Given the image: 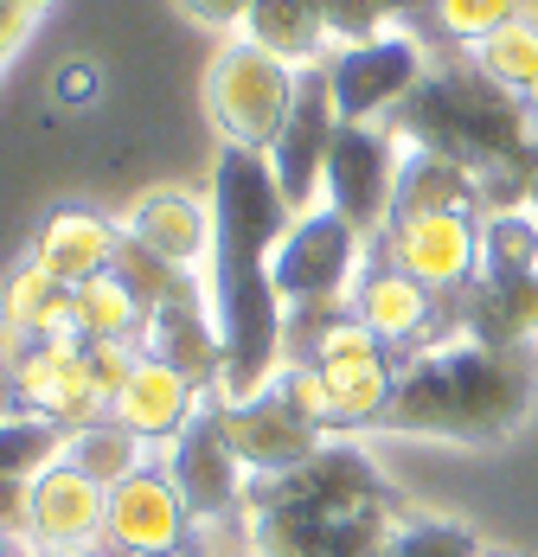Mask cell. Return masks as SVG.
<instances>
[{
  "mask_svg": "<svg viewBox=\"0 0 538 557\" xmlns=\"http://www.w3.org/2000/svg\"><path fill=\"white\" fill-rule=\"evenodd\" d=\"M468 58L481 64L493 84H506L513 97H526V90H533V77H538V26H533V20H506V26H500V33H487Z\"/></svg>",
  "mask_w": 538,
  "mask_h": 557,
  "instance_id": "1f68e13d",
  "label": "cell"
},
{
  "mask_svg": "<svg viewBox=\"0 0 538 557\" xmlns=\"http://www.w3.org/2000/svg\"><path fill=\"white\" fill-rule=\"evenodd\" d=\"M109 276L122 282V295H129V301L142 308V321H148L167 295L180 288V276H186V270H173L161 250H148L142 237H129V231H122V237H115V257H109Z\"/></svg>",
  "mask_w": 538,
  "mask_h": 557,
  "instance_id": "4dcf8cb0",
  "label": "cell"
},
{
  "mask_svg": "<svg viewBox=\"0 0 538 557\" xmlns=\"http://www.w3.org/2000/svg\"><path fill=\"white\" fill-rule=\"evenodd\" d=\"M33 557H115V552L97 539V545H46V552H33Z\"/></svg>",
  "mask_w": 538,
  "mask_h": 557,
  "instance_id": "60d3db41",
  "label": "cell"
},
{
  "mask_svg": "<svg viewBox=\"0 0 538 557\" xmlns=\"http://www.w3.org/2000/svg\"><path fill=\"white\" fill-rule=\"evenodd\" d=\"M276 391H282V404L289 410H302L308 423H333V404H327V379L315 366H302V359H282V372H276Z\"/></svg>",
  "mask_w": 538,
  "mask_h": 557,
  "instance_id": "e575fe53",
  "label": "cell"
},
{
  "mask_svg": "<svg viewBox=\"0 0 538 557\" xmlns=\"http://www.w3.org/2000/svg\"><path fill=\"white\" fill-rule=\"evenodd\" d=\"M384 557H487L481 552V532H468L462 519H404L398 539L384 545Z\"/></svg>",
  "mask_w": 538,
  "mask_h": 557,
  "instance_id": "d6a6232c",
  "label": "cell"
},
{
  "mask_svg": "<svg viewBox=\"0 0 538 557\" xmlns=\"http://www.w3.org/2000/svg\"><path fill=\"white\" fill-rule=\"evenodd\" d=\"M308 7H315V20L327 26V39H340V46H359V39L384 33L372 0H308Z\"/></svg>",
  "mask_w": 538,
  "mask_h": 557,
  "instance_id": "d590c367",
  "label": "cell"
},
{
  "mask_svg": "<svg viewBox=\"0 0 538 557\" xmlns=\"http://www.w3.org/2000/svg\"><path fill=\"white\" fill-rule=\"evenodd\" d=\"M411 282H424L436 308H455L475 276H481V219H455V212H430V219H398L378 244Z\"/></svg>",
  "mask_w": 538,
  "mask_h": 557,
  "instance_id": "8fae6325",
  "label": "cell"
},
{
  "mask_svg": "<svg viewBox=\"0 0 538 557\" xmlns=\"http://www.w3.org/2000/svg\"><path fill=\"white\" fill-rule=\"evenodd\" d=\"M193 506L173 487L167 461H148L142 474H129L122 487H109V519L103 545L115 557H193Z\"/></svg>",
  "mask_w": 538,
  "mask_h": 557,
  "instance_id": "30bf717a",
  "label": "cell"
},
{
  "mask_svg": "<svg viewBox=\"0 0 538 557\" xmlns=\"http://www.w3.org/2000/svg\"><path fill=\"white\" fill-rule=\"evenodd\" d=\"M526 110H533V122H538V77H533V90H526Z\"/></svg>",
  "mask_w": 538,
  "mask_h": 557,
  "instance_id": "f6af8a7d",
  "label": "cell"
},
{
  "mask_svg": "<svg viewBox=\"0 0 538 557\" xmlns=\"http://www.w3.org/2000/svg\"><path fill=\"white\" fill-rule=\"evenodd\" d=\"M442 339H481V346H538V276H475L455 308H436L430 346Z\"/></svg>",
  "mask_w": 538,
  "mask_h": 557,
  "instance_id": "2e32d148",
  "label": "cell"
},
{
  "mask_svg": "<svg viewBox=\"0 0 538 557\" xmlns=\"http://www.w3.org/2000/svg\"><path fill=\"white\" fill-rule=\"evenodd\" d=\"M538 404L533 352L481 346V339H442L411 359H398V391L384 404V430L430 436V443L493 448L506 443Z\"/></svg>",
  "mask_w": 538,
  "mask_h": 557,
  "instance_id": "3957f363",
  "label": "cell"
},
{
  "mask_svg": "<svg viewBox=\"0 0 538 557\" xmlns=\"http://www.w3.org/2000/svg\"><path fill=\"white\" fill-rule=\"evenodd\" d=\"M142 352L161 359V366H173L180 379H193L206 397H218L224 339H218V321H212V301H206V276H199V270H186L180 288L142 321Z\"/></svg>",
  "mask_w": 538,
  "mask_h": 557,
  "instance_id": "5bb4252c",
  "label": "cell"
},
{
  "mask_svg": "<svg viewBox=\"0 0 538 557\" xmlns=\"http://www.w3.org/2000/svg\"><path fill=\"white\" fill-rule=\"evenodd\" d=\"M481 276H538V212H487L481 224Z\"/></svg>",
  "mask_w": 538,
  "mask_h": 557,
  "instance_id": "f546056e",
  "label": "cell"
},
{
  "mask_svg": "<svg viewBox=\"0 0 538 557\" xmlns=\"http://www.w3.org/2000/svg\"><path fill=\"white\" fill-rule=\"evenodd\" d=\"M398 173H404V141L391 122H340L327 154V206L366 244H384L398 219Z\"/></svg>",
  "mask_w": 538,
  "mask_h": 557,
  "instance_id": "8992f818",
  "label": "cell"
},
{
  "mask_svg": "<svg viewBox=\"0 0 538 557\" xmlns=\"http://www.w3.org/2000/svg\"><path fill=\"white\" fill-rule=\"evenodd\" d=\"M404 148L449 154L481 180L487 212H519L538 199V122L526 97L493 84L468 52H442L424 84L384 115Z\"/></svg>",
  "mask_w": 538,
  "mask_h": 557,
  "instance_id": "7a4b0ae2",
  "label": "cell"
},
{
  "mask_svg": "<svg viewBox=\"0 0 538 557\" xmlns=\"http://www.w3.org/2000/svg\"><path fill=\"white\" fill-rule=\"evenodd\" d=\"M372 7H378V20H404V26L417 33V26L430 20V7H436V0H372Z\"/></svg>",
  "mask_w": 538,
  "mask_h": 557,
  "instance_id": "ab89813d",
  "label": "cell"
},
{
  "mask_svg": "<svg viewBox=\"0 0 538 557\" xmlns=\"http://www.w3.org/2000/svg\"><path fill=\"white\" fill-rule=\"evenodd\" d=\"M430 71V46L411 26H384L359 46L327 52V84H333V110L340 122H384Z\"/></svg>",
  "mask_w": 538,
  "mask_h": 557,
  "instance_id": "52a82bcc",
  "label": "cell"
},
{
  "mask_svg": "<svg viewBox=\"0 0 538 557\" xmlns=\"http://www.w3.org/2000/svg\"><path fill=\"white\" fill-rule=\"evenodd\" d=\"M64 448H71V436H64L58 423L33 417V410L7 417V423H0V481H39Z\"/></svg>",
  "mask_w": 538,
  "mask_h": 557,
  "instance_id": "f1b7e54d",
  "label": "cell"
},
{
  "mask_svg": "<svg viewBox=\"0 0 538 557\" xmlns=\"http://www.w3.org/2000/svg\"><path fill=\"white\" fill-rule=\"evenodd\" d=\"M97 90H103V77L90 58H71L52 71V103H97Z\"/></svg>",
  "mask_w": 538,
  "mask_h": 557,
  "instance_id": "8d00e7d4",
  "label": "cell"
},
{
  "mask_svg": "<svg viewBox=\"0 0 538 557\" xmlns=\"http://www.w3.org/2000/svg\"><path fill=\"white\" fill-rule=\"evenodd\" d=\"M506 20H519V0H436L430 20L417 26V39L436 52H475Z\"/></svg>",
  "mask_w": 538,
  "mask_h": 557,
  "instance_id": "484cf974",
  "label": "cell"
},
{
  "mask_svg": "<svg viewBox=\"0 0 538 557\" xmlns=\"http://www.w3.org/2000/svg\"><path fill=\"white\" fill-rule=\"evenodd\" d=\"M366 257H372V244L340 219L333 206H321V212H302L282 231V244L269 257V282H276L282 308H327V301L353 295Z\"/></svg>",
  "mask_w": 538,
  "mask_h": 557,
  "instance_id": "5b68a950",
  "label": "cell"
},
{
  "mask_svg": "<svg viewBox=\"0 0 538 557\" xmlns=\"http://www.w3.org/2000/svg\"><path fill=\"white\" fill-rule=\"evenodd\" d=\"M430 212H455V219L487 224V193L481 180L430 148H404V173H398V219H430ZM391 219V224H398Z\"/></svg>",
  "mask_w": 538,
  "mask_h": 557,
  "instance_id": "603a6c76",
  "label": "cell"
},
{
  "mask_svg": "<svg viewBox=\"0 0 538 557\" xmlns=\"http://www.w3.org/2000/svg\"><path fill=\"white\" fill-rule=\"evenodd\" d=\"M129 237H142L148 250H161L173 270H206L212 263V206L180 193V186H148L129 206Z\"/></svg>",
  "mask_w": 538,
  "mask_h": 557,
  "instance_id": "44dd1931",
  "label": "cell"
},
{
  "mask_svg": "<svg viewBox=\"0 0 538 557\" xmlns=\"http://www.w3.org/2000/svg\"><path fill=\"white\" fill-rule=\"evenodd\" d=\"M0 557H33V545H26V539H13V532H0Z\"/></svg>",
  "mask_w": 538,
  "mask_h": 557,
  "instance_id": "7bdbcfd3",
  "label": "cell"
},
{
  "mask_svg": "<svg viewBox=\"0 0 538 557\" xmlns=\"http://www.w3.org/2000/svg\"><path fill=\"white\" fill-rule=\"evenodd\" d=\"M84 366H90L97 391L115 404L122 385L135 379V366H142V339H84Z\"/></svg>",
  "mask_w": 538,
  "mask_h": 557,
  "instance_id": "836d02e7",
  "label": "cell"
},
{
  "mask_svg": "<svg viewBox=\"0 0 538 557\" xmlns=\"http://www.w3.org/2000/svg\"><path fill=\"white\" fill-rule=\"evenodd\" d=\"M237 39L264 46L269 58H282V64H295V71H302V64H321L327 46H333L308 0H250Z\"/></svg>",
  "mask_w": 538,
  "mask_h": 557,
  "instance_id": "cb8c5ba5",
  "label": "cell"
},
{
  "mask_svg": "<svg viewBox=\"0 0 538 557\" xmlns=\"http://www.w3.org/2000/svg\"><path fill=\"white\" fill-rule=\"evenodd\" d=\"M26 33H33V20H26L20 7H7V0H0V64L26 46Z\"/></svg>",
  "mask_w": 538,
  "mask_h": 557,
  "instance_id": "f35d334b",
  "label": "cell"
},
{
  "mask_svg": "<svg viewBox=\"0 0 538 557\" xmlns=\"http://www.w3.org/2000/svg\"><path fill=\"white\" fill-rule=\"evenodd\" d=\"M109 519V487H97L71 455H58L52 468L26 487V545H97Z\"/></svg>",
  "mask_w": 538,
  "mask_h": 557,
  "instance_id": "e0dca14e",
  "label": "cell"
},
{
  "mask_svg": "<svg viewBox=\"0 0 538 557\" xmlns=\"http://www.w3.org/2000/svg\"><path fill=\"white\" fill-rule=\"evenodd\" d=\"M206 404H212V397L193 385V379H180L173 366H161V359H148V352H142L135 379H129L122 397L109 404V417H115L122 430H135L148 448H173L180 436H186V423H193Z\"/></svg>",
  "mask_w": 538,
  "mask_h": 557,
  "instance_id": "d6986e66",
  "label": "cell"
},
{
  "mask_svg": "<svg viewBox=\"0 0 538 557\" xmlns=\"http://www.w3.org/2000/svg\"><path fill=\"white\" fill-rule=\"evenodd\" d=\"M115 237H122V224H109L103 212H90V206H58L52 219L39 224V237H33V263L58 276L64 288H84V282L109 276V257H115Z\"/></svg>",
  "mask_w": 538,
  "mask_h": 557,
  "instance_id": "7402d4cb",
  "label": "cell"
},
{
  "mask_svg": "<svg viewBox=\"0 0 538 557\" xmlns=\"http://www.w3.org/2000/svg\"><path fill=\"white\" fill-rule=\"evenodd\" d=\"M7 417H20V397H13V379L0 372V423H7Z\"/></svg>",
  "mask_w": 538,
  "mask_h": 557,
  "instance_id": "b9f144b4",
  "label": "cell"
},
{
  "mask_svg": "<svg viewBox=\"0 0 538 557\" xmlns=\"http://www.w3.org/2000/svg\"><path fill=\"white\" fill-rule=\"evenodd\" d=\"M212 417H218V430H224V443L237 448V461L250 468V481L289 474V468H302L327 443L321 423H308L302 410H289L276 385L257 391V397H237V404H218L212 397Z\"/></svg>",
  "mask_w": 538,
  "mask_h": 557,
  "instance_id": "4fadbf2b",
  "label": "cell"
},
{
  "mask_svg": "<svg viewBox=\"0 0 538 557\" xmlns=\"http://www.w3.org/2000/svg\"><path fill=\"white\" fill-rule=\"evenodd\" d=\"M7 379H13L20 410L58 423L64 436H77V430H90V423L109 417V397L97 391L90 366H84V339H39V346H26Z\"/></svg>",
  "mask_w": 538,
  "mask_h": 557,
  "instance_id": "7c38bea8",
  "label": "cell"
},
{
  "mask_svg": "<svg viewBox=\"0 0 538 557\" xmlns=\"http://www.w3.org/2000/svg\"><path fill=\"white\" fill-rule=\"evenodd\" d=\"M180 13L199 20V26H244L250 0H180Z\"/></svg>",
  "mask_w": 538,
  "mask_h": 557,
  "instance_id": "74e56055",
  "label": "cell"
},
{
  "mask_svg": "<svg viewBox=\"0 0 538 557\" xmlns=\"http://www.w3.org/2000/svg\"><path fill=\"white\" fill-rule=\"evenodd\" d=\"M71 334L77 339H142V308L122 295L115 276L71 288Z\"/></svg>",
  "mask_w": 538,
  "mask_h": 557,
  "instance_id": "83f0119b",
  "label": "cell"
},
{
  "mask_svg": "<svg viewBox=\"0 0 538 557\" xmlns=\"http://www.w3.org/2000/svg\"><path fill=\"white\" fill-rule=\"evenodd\" d=\"M7 7H20V13H26V20H39V13H46V7H52V0H7Z\"/></svg>",
  "mask_w": 538,
  "mask_h": 557,
  "instance_id": "ee69618b",
  "label": "cell"
},
{
  "mask_svg": "<svg viewBox=\"0 0 538 557\" xmlns=\"http://www.w3.org/2000/svg\"><path fill=\"white\" fill-rule=\"evenodd\" d=\"M250 487L269 494V500H282V506H302L315 519H346V512H366V506H404V494L384 481V468H378L372 455L359 443H340V436H327L302 468L264 474Z\"/></svg>",
  "mask_w": 538,
  "mask_h": 557,
  "instance_id": "9c48e42d",
  "label": "cell"
},
{
  "mask_svg": "<svg viewBox=\"0 0 538 557\" xmlns=\"http://www.w3.org/2000/svg\"><path fill=\"white\" fill-rule=\"evenodd\" d=\"M353 314L366 321L378 334V346L384 352H398V359H411V352H424L430 346V327H436V295L424 288V282H411L384 250L378 257H366V270H359V282H353Z\"/></svg>",
  "mask_w": 538,
  "mask_h": 557,
  "instance_id": "ac0fdd59",
  "label": "cell"
},
{
  "mask_svg": "<svg viewBox=\"0 0 538 557\" xmlns=\"http://www.w3.org/2000/svg\"><path fill=\"white\" fill-rule=\"evenodd\" d=\"M295 212L276 193L269 154L257 148H224L212 168V263H206V301H212L218 339H224V379L218 404L257 397L276 385L289 359V308L269 282V257Z\"/></svg>",
  "mask_w": 538,
  "mask_h": 557,
  "instance_id": "6da1fadb",
  "label": "cell"
},
{
  "mask_svg": "<svg viewBox=\"0 0 538 557\" xmlns=\"http://www.w3.org/2000/svg\"><path fill=\"white\" fill-rule=\"evenodd\" d=\"M327 379V404L333 423H378L391 391H398V352H372V359H340V366H315Z\"/></svg>",
  "mask_w": 538,
  "mask_h": 557,
  "instance_id": "d4e9b609",
  "label": "cell"
},
{
  "mask_svg": "<svg viewBox=\"0 0 538 557\" xmlns=\"http://www.w3.org/2000/svg\"><path fill=\"white\" fill-rule=\"evenodd\" d=\"M167 474H173V487L186 494V506H193V519H199V525H218V519L244 512L250 468L237 461V448L224 443L212 404L186 423V436H180V443L167 448Z\"/></svg>",
  "mask_w": 538,
  "mask_h": 557,
  "instance_id": "9a60e30c",
  "label": "cell"
},
{
  "mask_svg": "<svg viewBox=\"0 0 538 557\" xmlns=\"http://www.w3.org/2000/svg\"><path fill=\"white\" fill-rule=\"evenodd\" d=\"M64 455H71V461H77L97 487H122L129 474H142V468H148V443H142L135 430H122L115 417L90 423V430H77Z\"/></svg>",
  "mask_w": 538,
  "mask_h": 557,
  "instance_id": "4316f807",
  "label": "cell"
},
{
  "mask_svg": "<svg viewBox=\"0 0 538 557\" xmlns=\"http://www.w3.org/2000/svg\"><path fill=\"white\" fill-rule=\"evenodd\" d=\"M39 339H77L71 334V288L26 257L0 288V372H13L20 352Z\"/></svg>",
  "mask_w": 538,
  "mask_h": 557,
  "instance_id": "ffe728a7",
  "label": "cell"
},
{
  "mask_svg": "<svg viewBox=\"0 0 538 557\" xmlns=\"http://www.w3.org/2000/svg\"><path fill=\"white\" fill-rule=\"evenodd\" d=\"M333 135H340V110H333V84H327V58H321V64H302L295 71V103H289V122L276 128V148H269L276 193H282V206L295 219L327 206V154H333Z\"/></svg>",
  "mask_w": 538,
  "mask_h": 557,
  "instance_id": "ba28073f",
  "label": "cell"
},
{
  "mask_svg": "<svg viewBox=\"0 0 538 557\" xmlns=\"http://www.w3.org/2000/svg\"><path fill=\"white\" fill-rule=\"evenodd\" d=\"M289 103H295V64L269 58L250 39H231L206 71V110H212V128L224 148L269 154L276 128L289 122Z\"/></svg>",
  "mask_w": 538,
  "mask_h": 557,
  "instance_id": "277c9868",
  "label": "cell"
}]
</instances>
